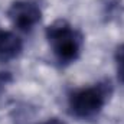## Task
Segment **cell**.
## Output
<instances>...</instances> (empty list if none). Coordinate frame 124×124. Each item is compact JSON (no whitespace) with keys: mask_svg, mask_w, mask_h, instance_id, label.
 <instances>
[{"mask_svg":"<svg viewBox=\"0 0 124 124\" xmlns=\"http://www.w3.org/2000/svg\"><path fill=\"white\" fill-rule=\"evenodd\" d=\"M45 35L59 63L68 65L79 58L84 45V36L66 20L63 19L55 20L52 25L46 28Z\"/></svg>","mask_w":124,"mask_h":124,"instance_id":"6da1fadb","label":"cell"},{"mask_svg":"<svg viewBox=\"0 0 124 124\" xmlns=\"http://www.w3.org/2000/svg\"><path fill=\"white\" fill-rule=\"evenodd\" d=\"M111 93H113V87L110 81L98 82L93 87L77 90L69 95L68 100L69 111L77 118H82V120L93 118L101 113Z\"/></svg>","mask_w":124,"mask_h":124,"instance_id":"7a4b0ae2","label":"cell"},{"mask_svg":"<svg viewBox=\"0 0 124 124\" xmlns=\"http://www.w3.org/2000/svg\"><path fill=\"white\" fill-rule=\"evenodd\" d=\"M7 17L17 29L32 31L42 19V10L32 0H15L7 9Z\"/></svg>","mask_w":124,"mask_h":124,"instance_id":"3957f363","label":"cell"},{"mask_svg":"<svg viewBox=\"0 0 124 124\" xmlns=\"http://www.w3.org/2000/svg\"><path fill=\"white\" fill-rule=\"evenodd\" d=\"M23 42L13 32L0 29V62H9L22 54Z\"/></svg>","mask_w":124,"mask_h":124,"instance_id":"277c9868","label":"cell"},{"mask_svg":"<svg viewBox=\"0 0 124 124\" xmlns=\"http://www.w3.org/2000/svg\"><path fill=\"white\" fill-rule=\"evenodd\" d=\"M114 59H116V63H117V74H118V79L124 84V43H121V45L116 49Z\"/></svg>","mask_w":124,"mask_h":124,"instance_id":"5b68a950","label":"cell"},{"mask_svg":"<svg viewBox=\"0 0 124 124\" xmlns=\"http://www.w3.org/2000/svg\"><path fill=\"white\" fill-rule=\"evenodd\" d=\"M12 81H13V77H12L10 72H1V71H0V95L4 93L6 87H7Z\"/></svg>","mask_w":124,"mask_h":124,"instance_id":"8992f818","label":"cell"},{"mask_svg":"<svg viewBox=\"0 0 124 124\" xmlns=\"http://www.w3.org/2000/svg\"><path fill=\"white\" fill-rule=\"evenodd\" d=\"M40 124H65V123L59 118H49V120H46V121H43Z\"/></svg>","mask_w":124,"mask_h":124,"instance_id":"52a82bcc","label":"cell"}]
</instances>
